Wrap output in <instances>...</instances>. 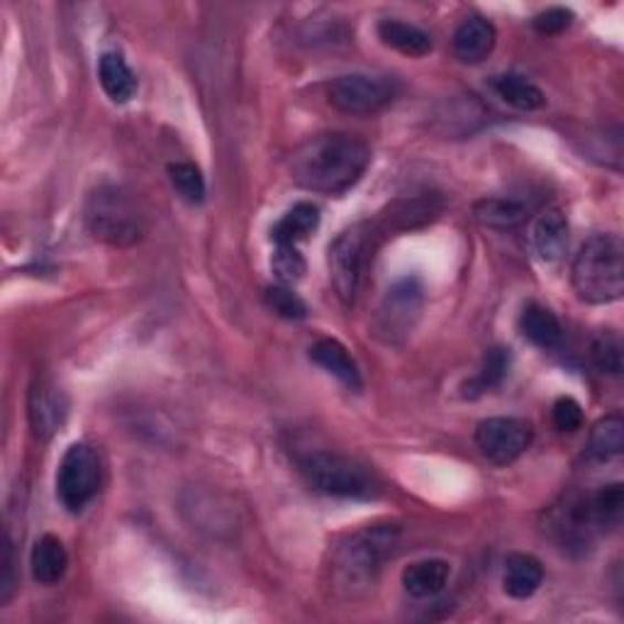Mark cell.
Wrapping results in <instances>:
<instances>
[{"mask_svg": "<svg viewBox=\"0 0 624 624\" xmlns=\"http://www.w3.org/2000/svg\"><path fill=\"white\" fill-rule=\"evenodd\" d=\"M371 163L363 139L345 133H325L293 149L288 173L296 186L322 195H341L355 188Z\"/></svg>", "mask_w": 624, "mask_h": 624, "instance_id": "obj_1", "label": "cell"}, {"mask_svg": "<svg viewBox=\"0 0 624 624\" xmlns=\"http://www.w3.org/2000/svg\"><path fill=\"white\" fill-rule=\"evenodd\" d=\"M575 296L588 305H610L624 293V246L615 234L588 240L571 266Z\"/></svg>", "mask_w": 624, "mask_h": 624, "instance_id": "obj_2", "label": "cell"}, {"mask_svg": "<svg viewBox=\"0 0 624 624\" xmlns=\"http://www.w3.org/2000/svg\"><path fill=\"white\" fill-rule=\"evenodd\" d=\"M298 468L313 490L329 498H373L379 490L367 466L337 452L305 454L298 458Z\"/></svg>", "mask_w": 624, "mask_h": 624, "instance_id": "obj_3", "label": "cell"}, {"mask_svg": "<svg viewBox=\"0 0 624 624\" xmlns=\"http://www.w3.org/2000/svg\"><path fill=\"white\" fill-rule=\"evenodd\" d=\"M86 228L98 242L110 246H133L145 234V218L125 191L101 186L86 203Z\"/></svg>", "mask_w": 624, "mask_h": 624, "instance_id": "obj_4", "label": "cell"}, {"mask_svg": "<svg viewBox=\"0 0 624 624\" xmlns=\"http://www.w3.org/2000/svg\"><path fill=\"white\" fill-rule=\"evenodd\" d=\"M395 547V529L376 527L351 537L349 544L339 549L335 559V575L347 591H361L369 588L381 571V563Z\"/></svg>", "mask_w": 624, "mask_h": 624, "instance_id": "obj_5", "label": "cell"}, {"mask_svg": "<svg viewBox=\"0 0 624 624\" xmlns=\"http://www.w3.org/2000/svg\"><path fill=\"white\" fill-rule=\"evenodd\" d=\"M373 228L367 222L349 228L329 244V278L341 303H351L357 298L363 268L369 264Z\"/></svg>", "mask_w": 624, "mask_h": 624, "instance_id": "obj_6", "label": "cell"}, {"mask_svg": "<svg viewBox=\"0 0 624 624\" xmlns=\"http://www.w3.org/2000/svg\"><path fill=\"white\" fill-rule=\"evenodd\" d=\"M101 458L88 444H72L56 474V496L68 512H81L101 490Z\"/></svg>", "mask_w": 624, "mask_h": 624, "instance_id": "obj_7", "label": "cell"}, {"mask_svg": "<svg viewBox=\"0 0 624 624\" xmlns=\"http://www.w3.org/2000/svg\"><path fill=\"white\" fill-rule=\"evenodd\" d=\"M400 93L395 78L371 74H347L332 81L329 103L347 115H376L388 108Z\"/></svg>", "mask_w": 624, "mask_h": 624, "instance_id": "obj_8", "label": "cell"}, {"mask_svg": "<svg viewBox=\"0 0 624 624\" xmlns=\"http://www.w3.org/2000/svg\"><path fill=\"white\" fill-rule=\"evenodd\" d=\"M476 444L490 464L510 466L532 444V427L517 417L483 420L476 430Z\"/></svg>", "mask_w": 624, "mask_h": 624, "instance_id": "obj_9", "label": "cell"}, {"mask_svg": "<svg viewBox=\"0 0 624 624\" xmlns=\"http://www.w3.org/2000/svg\"><path fill=\"white\" fill-rule=\"evenodd\" d=\"M422 303H425V288L415 276L400 278L393 288H388L379 310V332L385 337V341H398L400 337H408L412 332Z\"/></svg>", "mask_w": 624, "mask_h": 624, "instance_id": "obj_10", "label": "cell"}, {"mask_svg": "<svg viewBox=\"0 0 624 624\" xmlns=\"http://www.w3.org/2000/svg\"><path fill=\"white\" fill-rule=\"evenodd\" d=\"M498 32L486 18H466L454 32V54L464 64H480L496 50Z\"/></svg>", "mask_w": 624, "mask_h": 624, "instance_id": "obj_11", "label": "cell"}, {"mask_svg": "<svg viewBox=\"0 0 624 624\" xmlns=\"http://www.w3.org/2000/svg\"><path fill=\"white\" fill-rule=\"evenodd\" d=\"M66 405L62 393L50 383H38L30 393V425L38 440H50L64 422Z\"/></svg>", "mask_w": 624, "mask_h": 624, "instance_id": "obj_12", "label": "cell"}, {"mask_svg": "<svg viewBox=\"0 0 624 624\" xmlns=\"http://www.w3.org/2000/svg\"><path fill=\"white\" fill-rule=\"evenodd\" d=\"M310 359L322 371L335 376L341 385L351 388V391H359L361 388V373L357 361L351 359L347 347L339 345L337 339H317L310 347Z\"/></svg>", "mask_w": 624, "mask_h": 624, "instance_id": "obj_13", "label": "cell"}, {"mask_svg": "<svg viewBox=\"0 0 624 624\" xmlns=\"http://www.w3.org/2000/svg\"><path fill=\"white\" fill-rule=\"evenodd\" d=\"M68 553L62 539L54 535H44L34 541L30 553V571L32 579L40 585H56L66 575Z\"/></svg>", "mask_w": 624, "mask_h": 624, "instance_id": "obj_14", "label": "cell"}, {"mask_svg": "<svg viewBox=\"0 0 624 624\" xmlns=\"http://www.w3.org/2000/svg\"><path fill=\"white\" fill-rule=\"evenodd\" d=\"M520 332L522 337L539 349H557L563 339V327L559 322V317L553 315L547 305L529 303L525 305V310L520 313Z\"/></svg>", "mask_w": 624, "mask_h": 624, "instance_id": "obj_15", "label": "cell"}, {"mask_svg": "<svg viewBox=\"0 0 624 624\" xmlns=\"http://www.w3.org/2000/svg\"><path fill=\"white\" fill-rule=\"evenodd\" d=\"M450 575H452V569L444 559L415 561L403 571V588L408 595L417 597V600L434 597L444 591L446 583H450Z\"/></svg>", "mask_w": 624, "mask_h": 624, "instance_id": "obj_16", "label": "cell"}, {"mask_svg": "<svg viewBox=\"0 0 624 624\" xmlns=\"http://www.w3.org/2000/svg\"><path fill=\"white\" fill-rule=\"evenodd\" d=\"M505 593L515 600L532 597L544 583V567L532 553H512L505 561Z\"/></svg>", "mask_w": 624, "mask_h": 624, "instance_id": "obj_17", "label": "cell"}, {"mask_svg": "<svg viewBox=\"0 0 624 624\" xmlns=\"http://www.w3.org/2000/svg\"><path fill=\"white\" fill-rule=\"evenodd\" d=\"M532 242H535L537 254L544 258V262H559V258L567 254V246H569L567 215H563L557 208L541 213L535 222Z\"/></svg>", "mask_w": 624, "mask_h": 624, "instance_id": "obj_18", "label": "cell"}, {"mask_svg": "<svg viewBox=\"0 0 624 624\" xmlns=\"http://www.w3.org/2000/svg\"><path fill=\"white\" fill-rule=\"evenodd\" d=\"M379 38L385 46L405 56H425L432 52V38L410 22L385 18L379 22Z\"/></svg>", "mask_w": 624, "mask_h": 624, "instance_id": "obj_19", "label": "cell"}, {"mask_svg": "<svg viewBox=\"0 0 624 624\" xmlns=\"http://www.w3.org/2000/svg\"><path fill=\"white\" fill-rule=\"evenodd\" d=\"M98 76L103 91L108 93L113 103H127L135 98L137 76L133 74V68L127 66L123 54L105 52L98 62Z\"/></svg>", "mask_w": 624, "mask_h": 624, "instance_id": "obj_20", "label": "cell"}, {"mask_svg": "<svg viewBox=\"0 0 624 624\" xmlns=\"http://www.w3.org/2000/svg\"><path fill=\"white\" fill-rule=\"evenodd\" d=\"M474 218L483 228L515 230L527 220V208L515 198H480L474 205Z\"/></svg>", "mask_w": 624, "mask_h": 624, "instance_id": "obj_21", "label": "cell"}, {"mask_svg": "<svg viewBox=\"0 0 624 624\" xmlns=\"http://www.w3.org/2000/svg\"><path fill=\"white\" fill-rule=\"evenodd\" d=\"M493 91L498 93V98H503L512 108L522 113H535L544 108V93L537 84H532L527 76L520 74H500L493 78Z\"/></svg>", "mask_w": 624, "mask_h": 624, "instance_id": "obj_22", "label": "cell"}, {"mask_svg": "<svg viewBox=\"0 0 624 624\" xmlns=\"http://www.w3.org/2000/svg\"><path fill=\"white\" fill-rule=\"evenodd\" d=\"M320 228V210L313 203H298L293 205L288 213L276 222L271 240L276 244H293L308 240L310 234Z\"/></svg>", "mask_w": 624, "mask_h": 624, "instance_id": "obj_23", "label": "cell"}, {"mask_svg": "<svg viewBox=\"0 0 624 624\" xmlns=\"http://www.w3.org/2000/svg\"><path fill=\"white\" fill-rule=\"evenodd\" d=\"M624 452V420L622 415H605L600 417L593 430L591 437H588V454L595 462H612Z\"/></svg>", "mask_w": 624, "mask_h": 624, "instance_id": "obj_24", "label": "cell"}, {"mask_svg": "<svg viewBox=\"0 0 624 624\" xmlns=\"http://www.w3.org/2000/svg\"><path fill=\"white\" fill-rule=\"evenodd\" d=\"M588 508H591V517L595 522L597 535L612 532L622 522V510H624V490L622 483H612V486H603L595 490L593 496H588Z\"/></svg>", "mask_w": 624, "mask_h": 624, "instance_id": "obj_25", "label": "cell"}, {"mask_svg": "<svg viewBox=\"0 0 624 624\" xmlns=\"http://www.w3.org/2000/svg\"><path fill=\"white\" fill-rule=\"evenodd\" d=\"M510 371V351L508 349H490L486 359H483V367L478 371L476 379H470L466 383V395L476 398L493 391V388H498L505 376Z\"/></svg>", "mask_w": 624, "mask_h": 624, "instance_id": "obj_26", "label": "cell"}, {"mask_svg": "<svg viewBox=\"0 0 624 624\" xmlns=\"http://www.w3.org/2000/svg\"><path fill=\"white\" fill-rule=\"evenodd\" d=\"M169 179L173 191L179 193L186 203L198 205L205 198V179L195 163L191 161H176L169 167Z\"/></svg>", "mask_w": 624, "mask_h": 624, "instance_id": "obj_27", "label": "cell"}, {"mask_svg": "<svg viewBox=\"0 0 624 624\" xmlns=\"http://www.w3.org/2000/svg\"><path fill=\"white\" fill-rule=\"evenodd\" d=\"M591 359L593 367L600 373H610V376H620L622 373V339L615 332H600L593 345H591Z\"/></svg>", "mask_w": 624, "mask_h": 624, "instance_id": "obj_28", "label": "cell"}, {"mask_svg": "<svg viewBox=\"0 0 624 624\" xmlns=\"http://www.w3.org/2000/svg\"><path fill=\"white\" fill-rule=\"evenodd\" d=\"M271 266H274V274L284 286L298 284L305 276V258L293 244H276V254L271 256Z\"/></svg>", "mask_w": 624, "mask_h": 624, "instance_id": "obj_29", "label": "cell"}, {"mask_svg": "<svg viewBox=\"0 0 624 624\" xmlns=\"http://www.w3.org/2000/svg\"><path fill=\"white\" fill-rule=\"evenodd\" d=\"M266 303L271 310L281 317H286V320H303V317L308 315V305L303 303L296 290L284 284L266 290Z\"/></svg>", "mask_w": 624, "mask_h": 624, "instance_id": "obj_30", "label": "cell"}, {"mask_svg": "<svg viewBox=\"0 0 624 624\" xmlns=\"http://www.w3.org/2000/svg\"><path fill=\"white\" fill-rule=\"evenodd\" d=\"M551 420L559 432H579L583 427V408L575 398L561 395L551 408Z\"/></svg>", "mask_w": 624, "mask_h": 624, "instance_id": "obj_31", "label": "cell"}, {"mask_svg": "<svg viewBox=\"0 0 624 624\" xmlns=\"http://www.w3.org/2000/svg\"><path fill=\"white\" fill-rule=\"evenodd\" d=\"M573 22V13L567 8H549L544 13H539L535 18V30L539 34H561L563 30H569Z\"/></svg>", "mask_w": 624, "mask_h": 624, "instance_id": "obj_32", "label": "cell"}, {"mask_svg": "<svg viewBox=\"0 0 624 624\" xmlns=\"http://www.w3.org/2000/svg\"><path fill=\"white\" fill-rule=\"evenodd\" d=\"M15 579H13V544L10 539L6 541V557H3V579H0V603H8L10 595H13Z\"/></svg>", "mask_w": 624, "mask_h": 624, "instance_id": "obj_33", "label": "cell"}]
</instances>
